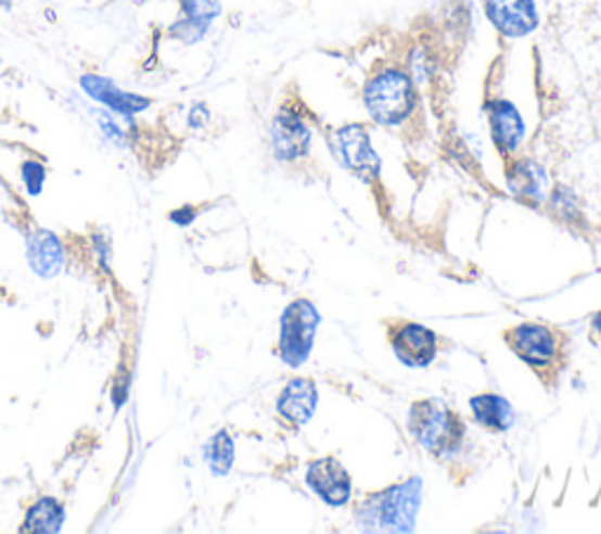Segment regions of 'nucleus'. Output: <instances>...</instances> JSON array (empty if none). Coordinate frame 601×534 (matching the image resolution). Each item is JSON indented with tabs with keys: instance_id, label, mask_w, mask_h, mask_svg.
Masks as SVG:
<instances>
[{
	"instance_id": "obj_1",
	"label": "nucleus",
	"mask_w": 601,
	"mask_h": 534,
	"mask_svg": "<svg viewBox=\"0 0 601 534\" xmlns=\"http://www.w3.org/2000/svg\"><path fill=\"white\" fill-rule=\"evenodd\" d=\"M421 94L405 66L385 64L371 72L362 88L369 120L381 128H402L419 111Z\"/></svg>"
},
{
	"instance_id": "obj_2",
	"label": "nucleus",
	"mask_w": 601,
	"mask_h": 534,
	"mask_svg": "<svg viewBox=\"0 0 601 534\" xmlns=\"http://www.w3.org/2000/svg\"><path fill=\"white\" fill-rule=\"evenodd\" d=\"M423 501V478L411 475L379 492H369L355 506V523L365 532H413Z\"/></svg>"
},
{
	"instance_id": "obj_3",
	"label": "nucleus",
	"mask_w": 601,
	"mask_h": 534,
	"mask_svg": "<svg viewBox=\"0 0 601 534\" xmlns=\"http://www.w3.org/2000/svg\"><path fill=\"white\" fill-rule=\"evenodd\" d=\"M409 433L425 453L447 457L461 449L465 438V421L439 398H425L411 405L407 417Z\"/></svg>"
},
{
	"instance_id": "obj_4",
	"label": "nucleus",
	"mask_w": 601,
	"mask_h": 534,
	"mask_svg": "<svg viewBox=\"0 0 601 534\" xmlns=\"http://www.w3.org/2000/svg\"><path fill=\"white\" fill-rule=\"evenodd\" d=\"M503 340L508 348L517 356L522 363H526L546 384L557 382L562 368H564V344L566 340L560 330H554L546 322H520L506 330Z\"/></svg>"
},
{
	"instance_id": "obj_5",
	"label": "nucleus",
	"mask_w": 601,
	"mask_h": 534,
	"mask_svg": "<svg viewBox=\"0 0 601 534\" xmlns=\"http://www.w3.org/2000/svg\"><path fill=\"white\" fill-rule=\"evenodd\" d=\"M320 312L310 300H294L282 312L278 356L290 368H300L315 346V334L320 328Z\"/></svg>"
},
{
	"instance_id": "obj_6",
	"label": "nucleus",
	"mask_w": 601,
	"mask_h": 534,
	"mask_svg": "<svg viewBox=\"0 0 601 534\" xmlns=\"http://www.w3.org/2000/svg\"><path fill=\"white\" fill-rule=\"evenodd\" d=\"M336 163L350 175L374 181L381 175V156L371 144V132L365 123H348L327 135Z\"/></svg>"
},
{
	"instance_id": "obj_7",
	"label": "nucleus",
	"mask_w": 601,
	"mask_h": 534,
	"mask_svg": "<svg viewBox=\"0 0 601 534\" xmlns=\"http://www.w3.org/2000/svg\"><path fill=\"white\" fill-rule=\"evenodd\" d=\"M270 151L280 163L304 161L312 147V128L304 106L284 102L270 120Z\"/></svg>"
},
{
	"instance_id": "obj_8",
	"label": "nucleus",
	"mask_w": 601,
	"mask_h": 534,
	"mask_svg": "<svg viewBox=\"0 0 601 534\" xmlns=\"http://www.w3.org/2000/svg\"><path fill=\"white\" fill-rule=\"evenodd\" d=\"M388 340L395 358L407 368H427L439 354V336L421 322H388Z\"/></svg>"
},
{
	"instance_id": "obj_9",
	"label": "nucleus",
	"mask_w": 601,
	"mask_h": 534,
	"mask_svg": "<svg viewBox=\"0 0 601 534\" xmlns=\"http://www.w3.org/2000/svg\"><path fill=\"white\" fill-rule=\"evenodd\" d=\"M484 15L506 40L532 36L540 24L536 0H484Z\"/></svg>"
},
{
	"instance_id": "obj_10",
	"label": "nucleus",
	"mask_w": 601,
	"mask_h": 534,
	"mask_svg": "<svg viewBox=\"0 0 601 534\" xmlns=\"http://www.w3.org/2000/svg\"><path fill=\"white\" fill-rule=\"evenodd\" d=\"M486 120H489V132L494 139V147L498 149L500 156L506 161L517 156L526 139V123L520 114V109L514 106L506 97H494L484 104Z\"/></svg>"
},
{
	"instance_id": "obj_11",
	"label": "nucleus",
	"mask_w": 601,
	"mask_h": 534,
	"mask_svg": "<svg viewBox=\"0 0 601 534\" xmlns=\"http://www.w3.org/2000/svg\"><path fill=\"white\" fill-rule=\"evenodd\" d=\"M308 487L318 495L327 506L341 509L350 501L353 478L346 467L336 457H320L308 463L306 471Z\"/></svg>"
},
{
	"instance_id": "obj_12",
	"label": "nucleus",
	"mask_w": 601,
	"mask_h": 534,
	"mask_svg": "<svg viewBox=\"0 0 601 534\" xmlns=\"http://www.w3.org/2000/svg\"><path fill=\"white\" fill-rule=\"evenodd\" d=\"M80 88L90 100L104 104L111 114H118L123 118H135L137 114H144L146 109H151L149 97L125 92L111 78H104L99 74H85L80 78Z\"/></svg>"
},
{
	"instance_id": "obj_13",
	"label": "nucleus",
	"mask_w": 601,
	"mask_h": 534,
	"mask_svg": "<svg viewBox=\"0 0 601 534\" xmlns=\"http://www.w3.org/2000/svg\"><path fill=\"white\" fill-rule=\"evenodd\" d=\"M179 3L181 15L169 26V36L183 46H195L221 17V0H179Z\"/></svg>"
},
{
	"instance_id": "obj_14",
	"label": "nucleus",
	"mask_w": 601,
	"mask_h": 534,
	"mask_svg": "<svg viewBox=\"0 0 601 534\" xmlns=\"http://www.w3.org/2000/svg\"><path fill=\"white\" fill-rule=\"evenodd\" d=\"M276 410L290 429L306 427L315 410H318V384L308 377L290 379L280 393Z\"/></svg>"
},
{
	"instance_id": "obj_15",
	"label": "nucleus",
	"mask_w": 601,
	"mask_h": 534,
	"mask_svg": "<svg viewBox=\"0 0 601 534\" xmlns=\"http://www.w3.org/2000/svg\"><path fill=\"white\" fill-rule=\"evenodd\" d=\"M26 259L31 271L42 280L62 276L66 266V250L62 238L48 229H36L26 241Z\"/></svg>"
},
{
	"instance_id": "obj_16",
	"label": "nucleus",
	"mask_w": 601,
	"mask_h": 534,
	"mask_svg": "<svg viewBox=\"0 0 601 534\" xmlns=\"http://www.w3.org/2000/svg\"><path fill=\"white\" fill-rule=\"evenodd\" d=\"M506 185L514 199L524 201L526 205H538L546 201L548 173L532 158L512 156L506 167Z\"/></svg>"
},
{
	"instance_id": "obj_17",
	"label": "nucleus",
	"mask_w": 601,
	"mask_h": 534,
	"mask_svg": "<svg viewBox=\"0 0 601 534\" xmlns=\"http://www.w3.org/2000/svg\"><path fill=\"white\" fill-rule=\"evenodd\" d=\"M470 412L475 417L477 424L491 433H506L514 427L517 415L508 398L498 396V393H479V396L470 398Z\"/></svg>"
},
{
	"instance_id": "obj_18",
	"label": "nucleus",
	"mask_w": 601,
	"mask_h": 534,
	"mask_svg": "<svg viewBox=\"0 0 601 534\" xmlns=\"http://www.w3.org/2000/svg\"><path fill=\"white\" fill-rule=\"evenodd\" d=\"M64 520H66V509L60 499L40 497L31 506H28L22 532L56 534V532H62Z\"/></svg>"
},
{
	"instance_id": "obj_19",
	"label": "nucleus",
	"mask_w": 601,
	"mask_h": 534,
	"mask_svg": "<svg viewBox=\"0 0 601 534\" xmlns=\"http://www.w3.org/2000/svg\"><path fill=\"white\" fill-rule=\"evenodd\" d=\"M203 455H205V461H207L212 475L223 478L231 473L233 463H235V443L231 438V433L228 431L214 433L207 441Z\"/></svg>"
},
{
	"instance_id": "obj_20",
	"label": "nucleus",
	"mask_w": 601,
	"mask_h": 534,
	"mask_svg": "<svg viewBox=\"0 0 601 534\" xmlns=\"http://www.w3.org/2000/svg\"><path fill=\"white\" fill-rule=\"evenodd\" d=\"M407 72L413 78V82H417L419 90L425 88L427 82H431V78L435 76V58H433V52L427 50L425 46L411 48L409 62H407Z\"/></svg>"
},
{
	"instance_id": "obj_21",
	"label": "nucleus",
	"mask_w": 601,
	"mask_h": 534,
	"mask_svg": "<svg viewBox=\"0 0 601 534\" xmlns=\"http://www.w3.org/2000/svg\"><path fill=\"white\" fill-rule=\"evenodd\" d=\"M20 177H22V185L26 189L28 195H40L42 193V185H46L48 179V170L46 165H42L40 161L31 158V161H24L22 167H20Z\"/></svg>"
},
{
	"instance_id": "obj_22",
	"label": "nucleus",
	"mask_w": 601,
	"mask_h": 534,
	"mask_svg": "<svg viewBox=\"0 0 601 534\" xmlns=\"http://www.w3.org/2000/svg\"><path fill=\"white\" fill-rule=\"evenodd\" d=\"M97 123H99V128H102V132L106 135L108 142H113L116 147L125 144V132L120 125L113 120L111 111H97Z\"/></svg>"
},
{
	"instance_id": "obj_23",
	"label": "nucleus",
	"mask_w": 601,
	"mask_h": 534,
	"mask_svg": "<svg viewBox=\"0 0 601 534\" xmlns=\"http://www.w3.org/2000/svg\"><path fill=\"white\" fill-rule=\"evenodd\" d=\"M127 393H130V374H120L116 382H113V391H111V398H113V405L120 407L125 400H127Z\"/></svg>"
},
{
	"instance_id": "obj_24",
	"label": "nucleus",
	"mask_w": 601,
	"mask_h": 534,
	"mask_svg": "<svg viewBox=\"0 0 601 534\" xmlns=\"http://www.w3.org/2000/svg\"><path fill=\"white\" fill-rule=\"evenodd\" d=\"M195 217H197V209L189 207V205L177 207V209H171V213H169V221H175L177 227H189V224L195 221Z\"/></svg>"
},
{
	"instance_id": "obj_25",
	"label": "nucleus",
	"mask_w": 601,
	"mask_h": 534,
	"mask_svg": "<svg viewBox=\"0 0 601 534\" xmlns=\"http://www.w3.org/2000/svg\"><path fill=\"white\" fill-rule=\"evenodd\" d=\"M209 120V109L205 104H195L191 109V114H189V125L193 130H200V128H205Z\"/></svg>"
},
{
	"instance_id": "obj_26",
	"label": "nucleus",
	"mask_w": 601,
	"mask_h": 534,
	"mask_svg": "<svg viewBox=\"0 0 601 534\" xmlns=\"http://www.w3.org/2000/svg\"><path fill=\"white\" fill-rule=\"evenodd\" d=\"M592 332H594V336H597V342L601 344V312H597V314L592 316Z\"/></svg>"
},
{
	"instance_id": "obj_27",
	"label": "nucleus",
	"mask_w": 601,
	"mask_h": 534,
	"mask_svg": "<svg viewBox=\"0 0 601 534\" xmlns=\"http://www.w3.org/2000/svg\"><path fill=\"white\" fill-rule=\"evenodd\" d=\"M0 8H3V10H10V8H12V0H0Z\"/></svg>"
}]
</instances>
